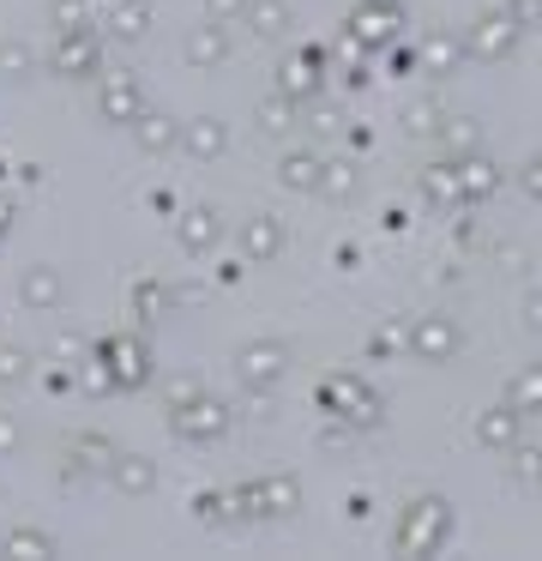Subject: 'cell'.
Here are the masks:
<instances>
[{"label":"cell","mask_w":542,"mask_h":561,"mask_svg":"<svg viewBox=\"0 0 542 561\" xmlns=\"http://www.w3.org/2000/svg\"><path fill=\"white\" fill-rule=\"evenodd\" d=\"M452 531H458L452 501L446 495H416L404 513H397L392 543H397V556H440V549L452 543Z\"/></svg>","instance_id":"obj_1"},{"label":"cell","mask_w":542,"mask_h":561,"mask_svg":"<svg viewBox=\"0 0 542 561\" xmlns=\"http://www.w3.org/2000/svg\"><path fill=\"white\" fill-rule=\"evenodd\" d=\"M518 43H524V25H518L506 7H488V13L464 31V55H470V61H512Z\"/></svg>","instance_id":"obj_2"},{"label":"cell","mask_w":542,"mask_h":561,"mask_svg":"<svg viewBox=\"0 0 542 561\" xmlns=\"http://www.w3.org/2000/svg\"><path fill=\"white\" fill-rule=\"evenodd\" d=\"M404 344H410V356H416V363H452L458 351H464V327H458L452 314H416L404 327Z\"/></svg>","instance_id":"obj_3"},{"label":"cell","mask_w":542,"mask_h":561,"mask_svg":"<svg viewBox=\"0 0 542 561\" xmlns=\"http://www.w3.org/2000/svg\"><path fill=\"white\" fill-rule=\"evenodd\" d=\"M397 31H404V0H356V13H349V43L385 49V43H397Z\"/></svg>","instance_id":"obj_4"},{"label":"cell","mask_w":542,"mask_h":561,"mask_svg":"<svg viewBox=\"0 0 542 561\" xmlns=\"http://www.w3.org/2000/svg\"><path fill=\"white\" fill-rule=\"evenodd\" d=\"M464 61H470L464 37H452V31H428V37H422V49H416V73H428V79H452Z\"/></svg>","instance_id":"obj_5"},{"label":"cell","mask_w":542,"mask_h":561,"mask_svg":"<svg viewBox=\"0 0 542 561\" xmlns=\"http://www.w3.org/2000/svg\"><path fill=\"white\" fill-rule=\"evenodd\" d=\"M476 440L488 453H512L518 440H524V411H518V404H488V411L476 416Z\"/></svg>","instance_id":"obj_6"},{"label":"cell","mask_w":542,"mask_h":561,"mask_svg":"<svg viewBox=\"0 0 542 561\" xmlns=\"http://www.w3.org/2000/svg\"><path fill=\"white\" fill-rule=\"evenodd\" d=\"M325 399H344V411H337V416H349L356 428H380V423H385L380 392H373V387H361V380H349V375H337V387L325 392Z\"/></svg>","instance_id":"obj_7"},{"label":"cell","mask_w":542,"mask_h":561,"mask_svg":"<svg viewBox=\"0 0 542 561\" xmlns=\"http://www.w3.org/2000/svg\"><path fill=\"white\" fill-rule=\"evenodd\" d=\"M458 163V194H464V206H482V199L500 194V163L482 158V151H470V158H452Z\"/></svg>","instance_id":"obj_8"},{"label":"cell","mask_w":542,"mask_h":561,"mask_svg":"<svg viewBox=\"0 0 542 561\" xmlns=\"http://www.w3.org/2000/svg\"><path fill=\"white\" fill-rule=\"evenodd\" d=\"M422 194H428L434 211H464V194H458V163L452 158L428 163V170H422Z\"/></svg>","instance_id":"obj_9"},{"label":"cell","mask_w":542,"mask_h":561,"mask_svg":"<svg viewBox=\"0 0 542 561\" xmlns=\"http://www.w3.org/2000/svg\"><path fill=\"white\" fill-rule=\"evenodd\" d=\"M434 139L446 146V158H470V151H482V127L470 122V115H446Z\"/></svg>","instance_id":"obj_10"},{"label":"cell","mask_w":542,"mask_h":561,"mask_svg":"<svg viewBox=\"0 0 542 561\" xmlns=\"http://www.w3.org/2000/svg\"><path fill=\"white\" fill-rule=\"evenodd\" d=\"M506 404H518L524 416H542V363L518 368V380H512V392H506Z\"/></svg>","instance_id":"obj_11"},{"label":"cell","mask_w":542,"mask_h":561,"mask_svg":"<svg viewBox=\"0 0 542 561\" xmlns=\"http://www.w3.org/2000/svg\"><path fill=\"white\" fill-rule=\"evenodd\" d=\"M284 85L296 91V98H301V91L313 98V91H320V55H313V49H308V55H296V61L284 67Z\"/></svg>","instance_id":"obj_12"},{"label":"cell","mask_w":542,"mask_h":561,"mask_svg":"<svg viewBox=\"0 0 542 561\" xmlns=\"http://www.w3.org/2000/svg\"><path fill=\"white\" fill-rule=\"evenodd\" d=\"M446 115H452L446 103H416V110L404 115V134H410V139H434V134H440Z\"/></svg>","instance_id":"obj_13"},{"label":"cell","mask_w":542,"mask_h":561,"mask_svg":"<svg viewBox=\"0 0 542 561\" xmlns=\"http://www.w3.org/2000/svg\"><path fill=\"white\" fill-rule=\"evenodd\" d=\"M320 187H325L332 199H356L361 170H356V163H325V170H320Z\"/></svg>","instance_id":"obj_14"},{"label":"cell","mask_w":542,"mask_h":561,"mask_svg":"<svg viewBox=\"0 0 542 561\" xmlns=\"http://www.w3.org/2000/svg\"><path fill=\"white\" fill-rule=\"evenodd\" d=\"M320 170H325L320 158H289L284 163V182L289 187H320Z\"/></svg>","instance_id":"obj_15"},{"label":"cell","mask_w":542,"mask_h":561,"mask_svg":"<svg viewBox=\"0 0 542 561\" xmlns=\"http://www.w3.org/2000/svg\"><path fill=\"white\" fill-rule=\"evenodd\" d=\"M277 368H284V351H277V344H265V351H247V375H265V380H272Z\"/></svg>","instance_id":"obj_16"},{"label":"cell","mask_w":542,"mask_h":561,"mask_svg":"<svg viewBox=\"0 0 542 561\" xmlns=\"http://www.w3.org/2000/svg\"><path fill=\"white\" fill-rule=\"evenodd\" d=\"M277 242H284V236H277V224H253V230H247L253 254H277Z\"/></svg>","instance_id":"obj_17"},{"label":"cell","mask_w":542,"mask_h":561,"mask_svg":"<svg viewBox=\"0 0 542 561\" xmlns=\"http://www.w3.org/2000/svg\"><path fill=\"white\" fill-rule=\"evenodd\" d=\"M265 501H272L265 513H289V507H296V483H289V477H277V483L265 489Z\"/></svg>","instance_id":"obj_18"},{"label":"cell","mask_w":542,"mask_h":561,"mask_svg":"<svg viewBox=\"0 0 542 561\" xmlns=\"http://www.w3.org/2000/svg\"><path fill=\"white\" fill-rule=\"evenodd\" d=\"M506 13H512L518 25L530 31V25H537V19H542V0H506Z\"/></svg>","instance_id":"obj_19"},{"label":"cell","mask_w":542,"mask_h":561,"mask_svg":"<svg viewBox=\"0 0 542 561\" xmlns=\"http://www.w3.org/2000/svg\"><path fill=\"white\" fill-rule=\"evenodd\" d=\"M524 194H530V199H537V206H542V151H537V158L524 163Z\"/></svg>","instance_id":"obj_20"},{"label":"cell","mask_w":542,"mask_h":561,"mask_svg":"<svg viewBox=\"0 0 542 561\" xmlns=\"http://www.w3.org/2000/svg\"><path fill=\"white\" fill-rule=\"evenodd\" d=\"M410 73H416V49L404 43V49H392V79H410Z\"/></svg>","instance_id":"obj_21"},{"label":"cell","mask_w":542,"mask_h":561,"mask_svg":"<svg viewBox=\"0 0 542 561\" xmlns=\"http://www.w3.org/2000/svg\"><path fill=\"white\" fill-rule=\"evenodd\" d=\"M524 327H530V332H542V290H530V296H524Z\"/></svg>","instance_id":"obj_22"},{"label":"cell","mask_w":542,"mask_h":561,"mask_svg":"<svg viewBox=\"0 0 542 561\" xmlns=\"http://www.w3.org/2000/svg\"><path fill=\"white\" fill-rule=\"evenodd\" d=\"M277 25H284V0H265V7H260V31H277Z\"/></svg>","instance_id":"obj_23"},{"label":"cell","mask_w":542,"mask_h":561,"mask_svg":"<svg viewBox=\"0 0 542 561\" xmlns=\"http://www.w3.org/2000/svg\"><path fill=\"white\" fill-rule=\"evenodd\" d=\"M349 519H373V495H349Z\"/></svg>","instance_id":"obj_24"},{"label":"cell","mask_w":542,"mask_h":561,"mask_svg":"<svg viewBox=\"0 0 542 561\" xmlns=\"http://www.w3.org/2000/svg\"><path fill=\"white\" fill-rule=\"evenodd\" d=\"M537 447H542V440H537Z\"/></svg>","instance_id":"obj_25"}]
</instances>
